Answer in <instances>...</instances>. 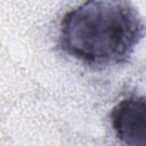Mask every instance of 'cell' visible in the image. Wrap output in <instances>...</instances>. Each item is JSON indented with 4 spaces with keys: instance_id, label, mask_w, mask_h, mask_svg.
<instances>
[{
    "instance_id": "obj_1",
    "label": "cell",
    "mask_w": 146,
    "mask_h": 146,
    "mask_svg": "<svg viewBox=\"0 0 146 146\" xmlns=\"http://www.w3.org/2000/svg\"><path fill=\"white\" fill-rule=\"evenodd\" d=\"M145 25L129 0H86L59 24V48L94 68L123 64L143 40Z\"/></svg>"
},
{
    "instance_id": "obj_2",
    "label": "cell",
    "mask_w": 146,
    "mask_h": 146,
    "mask_svg": "<svg viewBox=\"0 0 146 146\" xmlns=\"http://www.w3.org/2000/svg\"><path fill=\"white\" fill-rule=\"evenodd\" d=\"M115 137L125 145H146V102L144 96L131 95L120 100L111 112Z\"/></svg>"
}]
</instances>
